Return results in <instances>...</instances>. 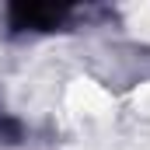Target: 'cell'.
Listing matches in <instances>:
<instances>
[{"label":"cell","instance_id":"6da1fadb","mask_svg":"<svg viewBox=\"0 0 150 150\" xmlns=\"http://www.w3.org/2000/svg\"><path fill=\"white\" fill-rule=\"evenodd\" d=\"M67 108L77 119H108L112 115V94L94 80H74L67 91Z\"/></svg>","mask_w":150,"mask_h":150},{"label":"cell","instance_id":"3957f363","mask_svg":"<svg viewBox=\"0 0 150 150\" xmlns=\"http://www.w3.org/2000/svg\"><path fill=\"white\" fill-rule=\"evenodd\" d=\"M133 105H136V112H143V115H150V84H143L136 94H133Z\"/></svg>","mask_w":150,"mask_h":150},{"label":"cell","instance_id":"7a4b0ae2","mask_svg":"<svg viewBox=\"0 0 150 150\" xmlns=\"http://www.w3.org/2000/svg\"><path fill=\"white\" fill-rule=\"evenodd\" d=\"M129 28H133V35L150 42V4H140V7L129 11Z\"/></svg>","mask_w":150,"mask_h":150}]
</instances>
